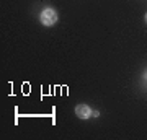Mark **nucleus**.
Here are the masks:
<instances>
[{"instance_id":"obj_1","label":"nucleus","mask_w":147,"mask_h":140,"mask_svg":"<svg viewBox=\"0 0 147 140\" xmlns=\"http://www.w3.org/2000/svg\"><path fill=\"white\" fill-rule=\"evenodd\" d=\"M39 20H41V23L44 26H53V25H56V21H57V13H56L53 8H46V10L41 11Z\"/></svg>"},{"instance_id":"obj_2","label":"nucleus","mask_w":147,"mask_h":140,"mask_svg":"<svg viewBox=\"0 0 147 140\" xmlns=\"http://www.w3.org/2000/svg\"><path fill=\"white\" fill-rule=\"evenodd\" d=\"M75 114H77V117H80V119H88L90 114H92V111H90V108L87 104H77Z\"/></svg>"},{"instance_id":"obj_3","label":"nucleus","mask_w":147,"mask_h":140,"mask_svg":"<svg viewBox=\"0 0 147 140\" xmlns=\"http://www.w3.org/2000/svg\"><path fill=\"white\" fill-rule=\"evenodd\" d=\"M146 21H147V15H146Z\"/></svg>"}]
</instances>
